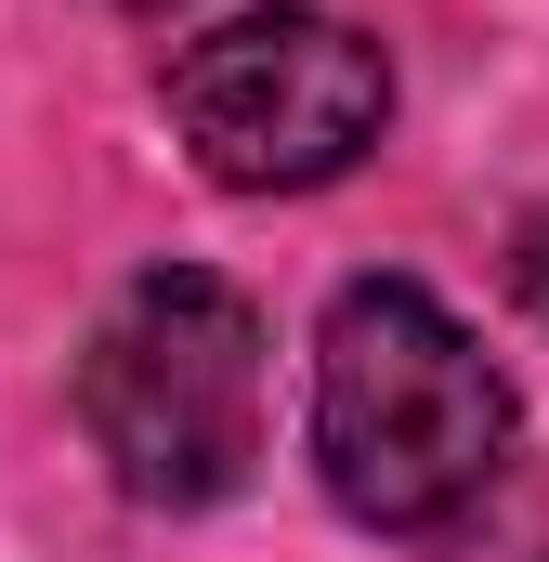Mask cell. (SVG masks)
I'll return each instance as SVG.
<instances>
[{
    "label": "cell",
    "mask_w": 549,
    "mask_h": 562,
    "mask_svg": "<svg viewBox=\"0 0 549 562\" xmlns=\"http://www.w3.org/2000/svg\"><path fill=\"white\" fill-rule=\"evenodd\" d=\"M393 119V66L367 26L314 13V0H262L210 40L170 53V132L197 144L210 183L236 196H301V183H340Z\"/></svg>",
    "instance_id": "3957f363"
},
{
    "label": "cell",
    "mask_w": 549,
    "mask_h": 562,
    "mask_svg": "<svg viewBox=\"0 0 549 562\" xmlns=\"http://www.w3.org/2000/svg\"><path fill=\"white\" fill-rule=\"evenodd\" d=\"M79 419L144 510H210L262 458V314L249 288L157 262L105 301L79 353Z\"/></svg>",
    "instance_id": "7a4b0ae2"
},
{
    "label": "cell",
    "mask_w": 549,
    "mask_h": 562,
    "mask_svg": "<svg viewBox=\"0 0 549 562\" xmlns=\"http://www.w3.org/2000/svg\"><path fill=\"white\" fill-rule=\"evenodd\" d=\"M511 276H524V301H537V314H549V210H537V223H524V249H511Z\"/></svg>",
    "instance_id": "277c9868"
},
{
    "label": "cell",
    "mask_w": 549,
    "mask_h": 562,
    "mask_svg": "<svg viewBox=\"0 0 549 562\" xmlns=\"http://www.w3.org/2000/svg\"><path fill=\"white\" fill-rule=\"evenodd\" d=\"M314 471L354 524H458L511 471V380L418 276H354L314 327Z\"/></svg>",
    "instance_id": "6da1fadb"
}]
</instances>
